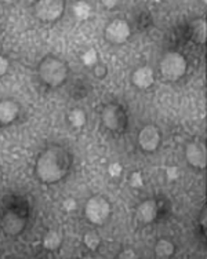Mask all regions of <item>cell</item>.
<instances>
[{
	"instance_id": "1",
	"label": "cell",
	"mask_w": 207,
	"mask_h": 259,
	"mask_svg": "<svg viewBox=\"0 0 207 259\" xmlns=\"http://www.w3.org/2000/svg\"><path fill=\"white\" fill-rule=\"evenodd\" d=\"M72 164V157L67 148L53 145L42 152L36 162L37 178L44 183L61 181L68 174Z\"/></svg>"
},
{
	"instance_id": "2",
	"label": "cell",
	"mask_w": 207,
	"mask_h": 259,
	"mask_svg": "<svg viewBox=\"0 0 207 259\" xmlns=\"http://www.w3.org/2000/svg\"><path fill=\"white\" fill-rule=\"evenodd\" d=\"M39 78L44 85L50 87H58L61 86L68 78V65L57 57H46L37 68Z\"/></svg>"
},
{
	"instance_id": "3",
	"label": "cell",
	"mask_w": 207,
	"mask_h": 259,
	"mask_svg": "<svg viewBox=\"0 0 207 259\" xmlns=\"http://www.w3.org/2000/svg\"><path fill=\"white\" fill-rule=\"evenodd\" d=\"M187 67H188L187 60L176 51L166 53L159 64V69H160L162 76L169 82L180 80L187 72Z\"/></svg>"
},
{
	"instance_id": "4",
	"label": "cell",
	"mask_w": 207,
	"mask_h": 259,
	"mask_svg": "<svg viewBox=\"0 0 207 259\" xmlns=\"http://www.w3.org/2000/svg\"><path fill=\"white\" fill-rule=\"evenodd\" d=\"M85 214L89 222L101 226L104 223H106L110 217L109 201L103 196H93L92 199L86 203Z\"/></svg>"
},
{
	"instance_id": "5",
	"label": "cell",
	"mask_w": 207,
	"mask_h": 259,
	"mask_svg": "<svg viewBox=\"0 0 207 259\" xmlns=\"http://www.w3.org/2000/svg\"><path fill=\"white\" fill-rule=\"evenodd\" d=\"M101 119L105 127L112 131H122L127 126V115L124 109L116 103H109L103 109Z\"/></svg>"
},
{
	"instance_id": "6",
	"label": "cell",
	"mask_w": 207,
	"mask_h": 259,
	"mask_svg": "<svg viewBox=\"0 0 207 259\" xmlns=\"http://www.w3.org/2000/svg\"><path fill=\"white\" fill-rule=\"evenodd\" d=\"M64 7L62 0H40L35 4V14L43 22H54L61 18Z\"/></svg>"
},
{
	"instance_id": "7",
	"label": "cell",
	"mask_w": 207,
	"mask_h": 259,
	"mask_svg": "<svg viewBox=\"0 0 207 259\" xmlns=\"http://www.w3.org/2000/svg\"><path fill=\"white\" fill-rule=\"evenodd\" d=\"M130 32V26L124 19H113L106 25L104 35L110 44H122L128 39Z\"/></svg>"
},
{
	"instance_id": "8",
	"label": "cell",
	"mask_w": 207,
	"mask_h": 259,
	"mask_svg": "<svg viewBox=\"0 0 207 259\" xmlns=\"http://www.w3.org/2000/svg\"><path fill=\"white\" fill-rule=\"evenodd\" d=\"M162 141V135L156 126L148 124L138 134V145L144 152H155Z\"/></svg>"
},
{
	"instance_id": "9",
	"label": "cell",
	"mask_w": 207,
	"mask_h": 259,
	"mask_svg": "<svg viewBox=\"0 0 207 259\" xmlns=\"http://www.w3.org/2000/svg\"><path fill=\"white\" fill-rule=\"evenodd\" d=\"M185 157H187L188 163L192 167L201 170L205 169L207 163V153L205 144L201 142V141H194V142L187 145V148H185Z\"/></svg>"
},
{
	"instance_id": "10",
	"label": "cell",
	"mask_w": 207,
	"mask_h": 259,
	"mask_svg": "<svg viewBox=\"0 0 207 259\" xmlns=\"http://www.w3.org/2000/svg\"><path fill=\"white\" fill-rule=\"evenodd\" d=\"M26 226V219L17 212L8 211L1 218V230L7 236H18Z\"/></svg>"
},
{
	"instance_id": "11",
	"label": "cell",
	"mask_w": 207,
	"mask_h": 259,
	"mask_svg": "<svg viewBox=\"0 0 207 259\" xmlns=\"http://www.w3.org/2000/svg\"><path fill=\"white\" fill-rule=\"evenodd\" d=\"M156 215H158V205H156V201L152 199L145 200L144 203H141L135 212L138 222L144 223V225L152 223L156 219Z\"/></svg>"
},
{
	"instance_id": "12",
	"label": "cell",
	"mask_w": 207,
	"mask_h": 259,
	"mask_svg": "<svg viewBox=\"0 0 207 259\" xmlns=\"http://www.w3.org/2000/svg\"><path fill=\"white\" fill-rule=\"evenodd\" d=\"M131 82H133V85H134L137 88L146 90V88H149V87L153 85V82H155V73H153V71L151 68H138V69L133 73Z\"/></svg>"
},
{
	"instance_id": "13",
	"label": "cell",
	"mask_w": 207,
	"mask_h": 259,
	"mask_svg": "<svg viewBox=\"0 0 207 259\" xmlns=\"http://www.w3.org/2000/svg\"><path fill=\"white\" fill-rule=\"evenodd\" d=\"M19 113V105L12 99L0 101V124H10L17 119Z\"/></svg>"
},
{
	"instance_id": "14",
	"label": "cell",
	"mask_w": 207,
	"mask_h": 259,
	"mask_svg": "<svg viewBox=\"0 0 207 259\" xmlns=\"http://www.w3.org/2000/svg\"><path fill=\"white\" fill-rule=\"evenodd\" d=\"M189 35L192 37V40L199 44H203L206 42L207 36V24L203 18L194 19L189 24Z\"/></svg>"
},
{
	"instance_id": "15",
	"label": "cell",
	"mask_w": 207,
	"mask_h": 259,
	"mask_svg": "<svg viewBox=\"0 0 207 259\" xmlns=\"http://www.w3.org/2000/svg\"><path fill=\"white\" fill-rule=\"evenodd\" d=\"M176 251L174 244L170 240H166V239H160L158 243L155 244V255L159 259H167L170 258L171 255Z\"/></svg>"
},
{
	"instance_id": "16",
	"label": "cell",
	"mask_w": 207,
	"mask_h": 259,
	"mask_svg": "<svg viewBox=\"0 0 207 259\" xmlns=\"http://www.w3.org/2000/svg\"><path fill=\"white\" fill-rule=\"evenodd\" d=\"M61 236L55 230H49L43 237V247L47 251H57L58 248L61 247Z\"/></svg>"
},
{
	"instance_id": "17",
	"label": "cell",
	"mask_w": 207,
	"mask_h": 259,
	"mask_svg": "<svg viewBox=\"0 0 207 259\" xmlns=\"http://www.w3.org/2000/svg\"><path fill=\"white\" fill-rule=\"evenodd\" d=\"M68 120L69 123L72 124L73 127H76V128H80V127L85 126L86 123V113L82 110V109L76 108L73 109L69 112V115H68Z\"/></svg>"
},
{
	"instance_id": "18",
	"label": "cell",
	"mask_w": 207,
	"mask_h": 259,
	"mask_svg": "<svg viewBox=\"0 0 207 259\" xmlns=\"http://www.w3.org/2000/svg\"><path fill=\"white\" fill-rule=\"evenodd\" d=\"M83 243H85V246L90 251H97V248L100 247V244H101V237L98 235L97 232H87L83 237Z\"/></svg>"
},
{
	"instance_id": "19",
	"label": "cell",
	"mask_w": 207,
	"mask_h": 259,
	"mask_svg": "<svg viewBox=\"0 0 207 259\" xmlns=\"http://www.w3.org/2000/svg\"><path fill=\"white\" fill-rule=\"evenodd\" d=\"M73 12L76 15V18L86 19L90 15V12H92V7L89 6L87 3H85V1H79V3H76L75 7H73Z\"/></svg>"
},
{
	"instance_id": "20",
	"label": "cell",
	"mask_w": 207,
	"mask_h": 259,
	"mask_svg": "<svg viewBox=\"0 0 207 259\" xmlns=\"http://www.w3.org/2000/svg\"><path fill=\"white\" fill-rule=\"evenodd\" d=\"M82 60L85 62V65L87 67H94L96 64H97L98 61V55H97V51L94 50V48H90V50H87L83 57H82Z\"/></svg>"
},
{
	"instance_id": "21",
	"label": "cell",
	"mask_w": 207,
	"mask_h": 259,
	"mask_svg": "<svg viewBox=\"0 0 207 259\" xmlns=\"http://www.w3.org/2000/svg\"><path fill=\"white\" fill-rule=\"evenodd\" d=\"M93 73L96 75V78L97 79H104L106 75H108V68L105 67L104 64H96L94 67H93Z\"/></svg>"
},
{
	"instance_id": "22",
	"label": "cell",
	"mask_w": 207,
	"mask_h": 259,
	"mask_svg": "<svg viewBox=\"0 0 207 259\" xmlns=\"http://www.w3.org/2000/svg\"><path fill=\"white\" fill-rule=\"evenodd\" d=\"M130 185L133 187H141L144 185V179H142V175L140 171H135L130 176Z\"/></svg>"
},
{
	"instance_id": "23",
	"label": "cell",
	"mask_w": 207,
	"mask_h": 259,
	"mask_svg": "<svg viewBox=\"0 0 207 259\" xmlns=\"http://www.w3.org/2000/svg\"><path fill=\"white\" fill-rule=\"evenodd\" d=\"M108 171H109V174L112 175V176H119V175L122 174V171H123L122 164H120V163H112L109 166Z\"/></svg>"
},
{
	"instance_id": "24",
	"label": "cell",
	"mask_w": 207,
	"mask_h": 259,
	"mask_svg": "<svg viewBox=\"0 0 207 259\" xmlns=\"http://www.w3.org/2000/svg\"><path fill=\"white\" fill-rule=\"evenodd\" d=\"M117 258L120 259H135L138 258V255L133 251V250H124L122 253L117 255Z\"/></svg>"
},
{
	"instance_id": "25",
	"label": "cell",
	"mask_w": 207,
	"mask_h": 259,
	"mask_svg": "<svg viewBox=\"0 0 207 259\" xmlns=\"http://www.w3.org/2000/svg\"><path fill=\"white\" fill-rule=\"evenodd\" d=\"M7 71H8V61H7L4 57L0 55V78L4 76Z\"/></svg>"
},
{
	"instance_id": "26",
	"label": "cell",
	"mask_w": 207,
	"mask_h": 259,
	"mask_svg": "<svg viewBox=\"0 0 207 259\" xmlns=\"http://www.w3.org/2000/svg\"><path fill=\"white\" fill-rule=\"evenodd\" d=\"M166 174H167L169 181L177 179V176H178V169H177V167H169V169L166 170Z\"/></svg>"
},
{
	"instance_id": "27",
	"label": "cell",
	"mask_w": 207,
	"mask_h": 259,
	"mask_svg": "<svg viewBox=\"0 0 207 259\" xmlns=\"http://www.w3.org/2000/svg\"><path fill=\"white\" fill-rule=\"evenodd\" d=\"M64 208L67 210V211H73L75 208H76V201L73 199H68L64 201Z\"/></svg>"
},
{
	"instance_id": "28",
	"label": "cell",
	"mask_w": 207,
	"mask_h": 259,
	"mask_svg": "<svg viewBox=\"0 0 207 259\" xmlns=\"http://www.w3.org/2000/svg\"><path fill=\"white\" fill-rule=\"evenodd\" d=\"M103 4L108 7V8H112L113 6H116V1H106V0H105V1H103Z\"/></svg>"
},
{
	"instance_id": "29",
	"label": "cell",
	"mask_w": 207,
	"mask_h": 259,
	"mask_svg": "<svg viewBox=\"0 0 207 259\" xmlns=\"http://www.w3.org/2000/svg\"><path fill=\"white\" fill-rule=\"evenodd\" d=\"M202 225H203V228H206V210H203L202 212Z\"/></svg>"
}]
</instances>
